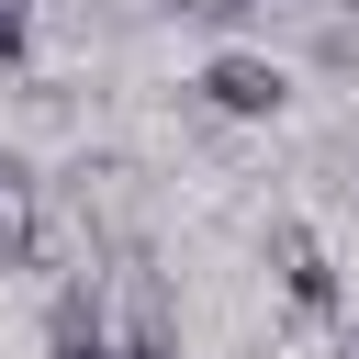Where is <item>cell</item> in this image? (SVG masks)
<instances>
[{
  "label": "cell",
  "instance_id": "1",
  "mask_svg": "<svg viewBox=\"0 0 359 359\" xmlns=\"http://www.w3.org/2000/svg\"><path fill=\"white\" fill-rule=\"evenodd\" d=\"M202 112H224V123H280V101H292V67L280 56H258V45H224L202 79Z\"/></svg>",
  "mask_w": 359,
  "mask_h": 359
},
{
  "label": "cell",
  "instance_id": "2",
  "mask_svg": "<svg viewBox=\"0 0 359 359\" xmlns=\"http://www.w3.org/2000/svg\"><path fill=\"white\" fill-rule=\"evenodd\" d=\"M269 269H280V292L303 314H337V258L314 247V224H269Z\"/></svg>",
  "mask_w": 359,
  "mask_h": 359
},
{
  "label": "cell",
  "instance_id": "3",
  "mask_svg": "<svg viewBox=\"0 0 359 359\" xmlns=\"http://www.w3.org/2000/svg\"><path fill=\"white\" fill-rule=\"evenodd\" d=\"M45 180H11L0 191V269H45Z\"/></svg>",
  "mask_w": 359,
  "mask_h": 359
},
{
  "label": "cell",
  "instance_id": "4",
  "mask_svg": "<svg viewBox=\"0 0 359 359\" xmlns=\"http://www.w3.org/2000/svg\"><path fill=\"white\" fill-rule=\"evenodd\" d=\"M168 22H202V34H247L258 22V0H157Z\"/></svg>",
  "mask_w": 359,
  "mask_h": 359
},
{
  "label": "cell",
  "instance_id": "5",
  "mask_svg": "<svg viewBox=\"0 0 359 359\" xmlns=\"http://www.w3.org/2000/svg\"><path fill=\"white\" fill-rule=\"evenodd\" d=\"M34 56V0H0V79Z\"/></svg>",
  "mask_w": 359,
  "mask_h": 359
},
{
  "label": "cell",
  "instance_id": "6",
  "mask_svg": "<svg viewBox=\"0 0 359 359\" xmlns=\"http://www.w3.org/2000/svg\"><path fill=\"white\" fill-rule=\"evenodd\" d=\"M11 180H34V157H22L11 135H0V191H11Z\"/></svg>",
  "mask_w": 359,
  "mask_h": 359
}]
</instances>
